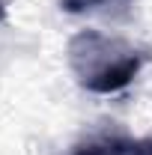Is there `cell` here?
<instances>
[{"instance_id": "1", "label": "cell", "mask_w": 152, "mask_h": 155, "mask_svg": "<svg viewBox=\"0 0 152 155\" xmlns=\"http://www.w3.org/2000/svg\"><path fill=\"white\" fill-rule=\"evenodd\" d=\"M69 69L78 84L90 93H119L128 87L143 66V54L125 39L107 36L98 30H81L69 39L66 48Z\"/></svg>"}, {"instance_id": "2", "label": "cell", "mask_w": 152, "mask_h": 155, "mask_svg": "<svg viewBox=\"0 0 152 155\" xmlns=\"http://www.w3.org/2000/svg\"><path fill=\"white\" fill-rule=\"evenodd\" d=\"M134 143L122 134H98L93 140H84L78 143L72 155H131Z\"/></svg>"}, {"instance_id": "3", "label": "cell", "mask_w": 152, "mask_h": 155, "mask_svg": "<svg viewBox=\"0 0 152 155\" xmlns=\"http://www.w3.org/2000/svg\"><path fill=\"white\" fill-rule=\"evenodd\" d=\"M111 3H122V0H63L66 12H87V9H101Z\"/></svg>"}, {"instance_id": "4", "label": "cell", "mask_w": 152, "mask_h": 155, "mask_svg": "<svg viewBox=\"0 0 152 155\" xmlns=\"http://www.w3.org/2000/svg\"><path fill=\"white\" fill-rule=\"evenodd\" d=\"M131 155H152V137H149V140H140V143H134Z\"/></svg>"}, {"instance_id": "5", "label": "cell", "mask_w": 152, "mask_h": 155, "mask_svg": "<svg viewBox=\"0 0 152 155\" xmlns=\"http://www.w3.org/2000/svg\"><path fill=\"white\" fill-rule=\"evenodd\" d=\"M6 21V6H3V0H0V24Z\"/></svg>"}]
</instances>
